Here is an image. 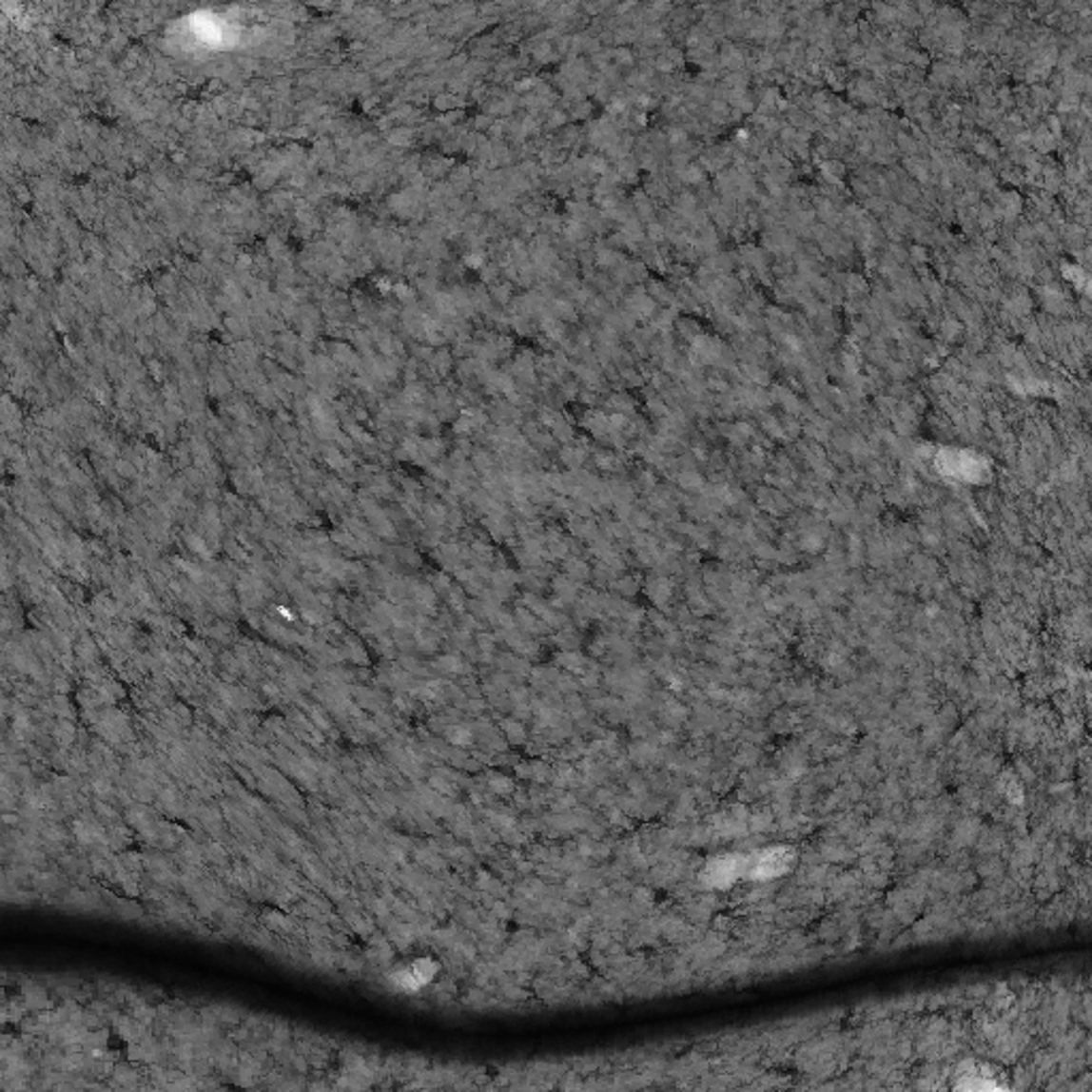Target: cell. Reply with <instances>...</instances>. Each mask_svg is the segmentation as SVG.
Segmentation results:
<instances>
[{
    "instance_id": "1",
    "label": "cell",
    "mask_w": 1092,
    "mask_h": 1092,
    "mask_svg": "<svg viewBox=\"0 0 1092 1092\" xmlns=\"http://www.w3.org/2000/svg\"><path fill=\"white\" fill-rule=\"evenodd\" d=\"M796 851L788 845H772V848L757 849L750 856H743V877L766 882L786 875L794 867Z\"/></svg>"
},
{
    "instance_id": "2",
    "label": "cell",
    "mask_w": 1092,
    "mask_h": 1092,
    "mask_svg": "<svg viewBox=\"0 0 1092 1092\" xmlns=\"http://www.w3.org/2000/svg\"><path fill=\"white\" fill-rule=\"evenodd\" d=\"M741 877H743V856H734V853H726V856L709 860L707 867L702 870V882L709 887H719V889H728Z\"/></svg>"
},
{
    "instance_id": "3",
    "label": "cell",
    "mask_w": 1092,
    "mask_h": 1092,
    "mask_svg": "<svg viewBox=\"0 0 1092 1092\" xmlns=\"http://www.w3.org/2000/svg\"><path fill=\"white\" fill-rule=\"evenodd\" d=\"M438 973V965L434 963L431 958H417L412 960L410 965L401 966L400 971H395L391 975V980L395 982V985L401 992H419L420 988H425L427 984L434 982V977Z\"/></svg>"
}]
</instances>
